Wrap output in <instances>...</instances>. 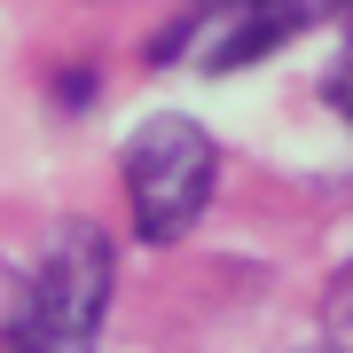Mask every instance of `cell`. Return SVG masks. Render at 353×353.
Masks as SVG:
<instances>
[{
  "label": "cell",
  "instance_id": "3957f363",
  "mask_svg": "<svg viewBox=\"0 0 353 353\" xmlns=\"http://www.w3.org/2000/svg\"><path fill=\"white\" fill-rule=\"evenodd\" d=\"M330 338H338V353H353V267L330 283Z\"/></svg>",
  "mask_w": 353,
  "mask_h": 353
},
{
  "label": "cell",
  "instance_id": "6da1fadb",
  "mask_svg": "<svg viewBox=\"0 0 353 353\" xmlns=\"http://www.w3.org/2000/svg\"><path fill=\"white\" fill-rule=\"evenodd\" d=\"M110 283H118V259H110V236L87 220H63L39 252L24 299H16V322H8V353H94L102 345V314H110Z\"/></svg>",
  "mask_w": 353,
  "mask_h": 353
},
{
  "label": "cell",
  "instance_id": "7a4b0ae2",
  "mask_svg": "<svg viewBox=\"0 0 353 353\" xmlns=\"http://www.w3.org/2000/svg\"><path fill=\"white\" fill-rule=\"evenodd\" d=\"M212 181H220V150H212V134L196 118L157 110V118L134 126V141H126V204H134L141 243H181L204 220V204H212Z\"/></svg>",
  "mask_w": 353,
  "mask_h": 353
},
{
  "label": "cell",
  "instance_id": "277c9868",
  "mask_svg": "<svg viewBox=\"0 0 353 353\" xmlns=\"http://www.w3.org/2000/svg\"><path fill=\"white\" fill-rule=\"evenodd\" d=\"M330 102H338V118L353 126V32H345V55L330 63Z\"/></svg>",
  "mask_w": 353,
  "mask_h": 353
},
{
  "label": "cell",
  "instance_id": "5b68a950",
  "mask_svg": "<svg viewBox=\"0 0 353 353\" xmlns=\"http://www.w3.org/2000/svg\"><path fill=\"white\" fill-rule=\"evenodd\" d=\"M196 8H228V0H196Z\"/></svg>",
  "mask_w": 353,
  "mask_h": 353
}]
</instances>
